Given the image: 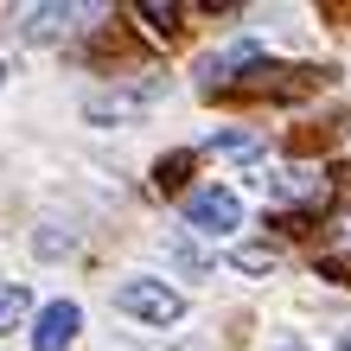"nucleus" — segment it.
Segmentation results:
<instances>
[{"instance_id": "1", "label": "nucleus", "mask_w": 351, "mask_h": 351, "mask_svg": "<svg viewBox=\"0 0 351 351\" xmlns=\"http://www.w3.org/2000/svg\"><path fill=\"white\" fill-rule=\"evenodd\" d=\"M115 306L134 313V319H147V326H173L185 313V294L167 287V281H154V275H128V281L115 287Z\"/></svg>"}, {"instance_id": "2", "label": "nucleus", "mask_w": 351, "mask_h": 351, "mask_svg": "<svg viewBox=\"0 0 351 351\" xmlns=\"http://www.w3.org/2000/svg\"><path fill=\"white\" fill-rule=\"evenodd\" d=\"M185 223L204 230V237H223V230H237V223H243V198L223 192V185H204V192L185 198Z\"/></svg>"}, {"instance_id": "3", "label": "nucleus", "mask_w": 351, "mask_h": 351, "mask_svg": "<svg viewBox=\"0 0 351 351\" xmlns=\"http://www.w3.org/2000/svg\"><path fill=\"white\" fill-rule=\"evenodd\" d=\"M77 332H84V313H77L71 300H51L45 313H38V326H32V351H64Z\"/></svg>"}, {"instance_id": "4", "label": "nucleus", "mask_w": 351, "mask_h": 351, "mask_svg": "<svg viewBox=\"0 0 351 351\" xmlns=\"http://www.w3.org/2000/svg\"><path fill=\"white\" fill-rule=\"evenodd\" d=\"M19 19H26V26H19L26 38H64L71 32V7H26Z\"/></svg>"}, {"instance_id": "5", "label": "nucleus", "mask_w": 351, "mask_h": 351, "mask_svg": "<svg viewBox=\"0 0 351 351\" xmlns=\"http://www.w3.org/2000/svg\"><path fill=\"white\" fill-rule=\"evenodd\" d=\"M256 64H262L256 45H230L223 58H211V64H204V84H230V71H256Z\"/></svg>"}, {"instance_id": "6", "label": "nucleus", "mask_w": 351, "mask_h": 351, "mask_svg": "<svg viewBox=\"0 0 351 351\" xmlns=\"http://www.w3.org/2000/svg\"><path fill=\"white\" fill-rule=\"evenodd\" d=\"M32 313V294L26 287H13V281H0V332H19Z\"/></svg>"}, {"instance_id": "7", "label": "nucleus", "mask_w": 351, "mask_h": 351, "mask_svg": "<svg viewBox=\"0 0 351 351\" xmlns=\"http://www.w3.org/2000/svg\"><path fill=\"white\" fill-rule=\"evenodd\" d=\"M90 115L96 121H128V115H141V96H90Z\"/></svg>"}, {"instance_id": "8", "label": "nucleus", "mask_w": 351, "mask_h": 351, "mask_svg": "<svg viewBox=\"0 0 351 351\" xmlns=\"http://www.w3.org/2000/svg\"><path fill=\"white\" fill-rule=\"evenodd\" d=\"M185 173H192V154H167V160L154 167V185H160V192H179Z\"/></svg>"}, {"instance_id": "9", "label": "nucleus", "mask_w": 351, "mask_h": 351, "mask_svg": "<svg viewBox=\"0 0 351 351\" xmlns=\"http://www.w3.org/2000/svg\"><path fill=\"white\" fill-rule=\"evenodd\" d=\"M134 13H141V19H147V26H154V32H173V26H179V7H173V0H141V7H134Z\"/></svg>"}, {"instance_id": "10", "label": "nucleus", "mask_w": 351, "mask_h": 351, "mask_svg": "<svg viewBox=\"0 0 351 351\" xmlns=\"http://www.w3.org/2000/svg\"><path fill=\"white\" fill-rule=\"evenodd\" d=\"M237 268H243V275H268V268H275V250H262V243H243V250H237Z\"/></svg>"}, {"instance_id": "11", "label": "nucleus", "mask_w": 351, "mask_h": 351, "mask_svg": "<svg viewBox=\"0 0 351 351\" xmlns=\"http://www.w3.org/2000/svg\"><path fill=\"white\" fill-rule=\"evenodd\" d=\"M211 147H217V154H256V134H217Z\"/></svg>"}, {"instance_id": "12", "label": "nucleus", "mask_w": 351, "mask_h": 351, "mask_svg": "<svg viewBox=\"0 0 351 351\" xmlns=\"http://www.w3.org/2000/svg\"><path fill=\"white\" fill-rule=\"evenodd\" d=\"M339 351H351V332H345V339H339Z\"/></svg>"}, {"instance_id": "13", "label": "nucleus", "mask_w": 351, "mask_h": 351, "mask_svg": "<svg viewBox=\"0 0 351 351\" xmlns=\"http://www.w3.org/2000/svg\"><path fill=\"white\" fill-rule=\"evenodd\" d=\"M281 351H300V345H281Z\"/></svg>"}, {"instance_id": "14", "label": "nucleus", "mask_w": 351, "mask_h": 351, "mask_svg": "<svg viewBox=\"0 0 351 351\" xmlns=\"http://www.w3.org/2000/svg\"><path fill=\"white\" fill-rule=\"evenodd\" d=\"M0 77H7V71H0Z\"/></svg>"}]
</instances>
